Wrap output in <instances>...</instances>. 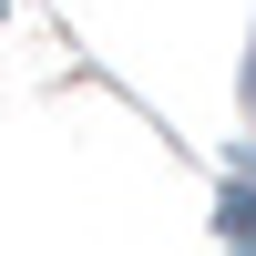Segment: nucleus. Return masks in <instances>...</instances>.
I'll list each match as a JSON object with an SVG mask.
<instances>
[]
</instances>
